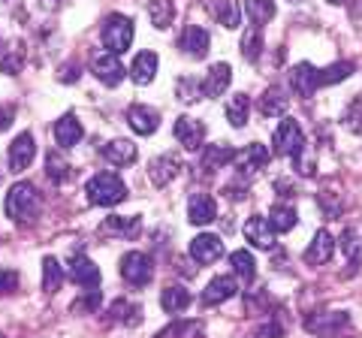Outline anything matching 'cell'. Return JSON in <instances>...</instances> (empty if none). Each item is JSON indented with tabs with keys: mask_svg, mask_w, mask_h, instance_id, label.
Returning a JSON list of instances; mask_svg holds the SVG:
<instances>
[{
	"mask_svg": "<svg viewBox=\"0 0 362 338\" xmlns=\"http://www.w3.org/2000/svg\"><path fill=\"white\" fill-rule=\"evenodd\" d=\"M239 49L247 61H257L259 58V49H263V37H259V28H247L242 33V42H239Z\"/></svg>",
	"mask_w": 362,
	"mask_h": 338,
	"instance_id": "38",
	"label": "cell"
},
{
	"mask_svg": "<svg viewBox=\"0 0 362 338\" xmlns=\"http://www.w3.org/2000/svg\"><path fill=\"white\" fill-rule=\"evenodd\" d=\"M344 323H347L344 314H320V317H311V320H308V330L317 332V335H326V338H329L335 330H341Z\"/></svg>",
	"mask_w": 362,
	"mask_h": 338,
	"instance_id": "35",
	"label": "cell"
},
{
	"mask_svg": "<svg viewBox=\"0 0 362 338\" xmlns=\"http://www.w3.org/2000/svg\"><path fill=\"white\" fill-rule=\"evenodd\" d=\"M233 296H235V278H230V275H218V278H211V281H209L206 293H202V302H206V305H221V302L233 299Z\"/></svg>",
	"mask_w": 362,
	"mask_h": 338,
	"instance_id": "17",
	"label": "cell"
},
{
	"mask_svg": "<svg viewBox=\"0 0 362 338\" xmlns=\"http://www.w3.org/2000/svg\"><path fill=\"white\" fill-rule=\"evenodd\" d=\"M139 305H130L127 299H118L115 305H112V320H124V323H136L139 320Z\"/></svg>",
	"mask_w": 362,
	"mask_h": 338,
	"instance_id": "42",
	"label": "cell"
},
{
	"mask_svg": "<svg viewBox=\"0 0 362 338\" xmlns=\"http://www.w3.org/2000/svg\"><path fill=\"white\" fill-rule=\"evenodd\" d=\"M4 209H6V215L13 221H33L40 215V209H42V197L30 182H18V185L9 187Z\"/></svg>",
	"mask_w": 362,
	"mask_h": 338,
	"instance_id": "1",
	"label": "cell"
},
{
	"mask_svg": "<svg viewBox=\"0 0 362 338\" xmlns=\"http://www.w3.org/2000/svg\"><path fill=\"white\" fill-rule=\"evenodd\" d=\"M245 239L251 242L254 247H263V251H272V247H275V230H272L269 218H263V215L247 218V223H245Z\"/></svg>",
	"mask_w": 362,
	"mask_h": 338,
	"instance_id": "10",
	"label": "cell"
},
{
	"mask_svg": "<svg viewBox=\"0 0 362 338\" xmlns=\"http://www.w3.org/2000/svg\"><path fill=\"white\" fill-rule=\"evenodd\" d=\"M332 254H335V239H332V233L329 230H320L311 239L308 245V251H305V263L308 266H323V263H329L332 260Z\"/></svg>",
	"mask_w": 362,
	"mask_h": 338,
	"instance_id": "13",
	"label": "cell"
},
{
	"mask_svg": "<svg viewBox=\"0 0 362 338\" xmlns=\"http://www.w3.org/2000/svg\"><path fill=\"white\" fill-rule=\"evenodd\" d=\"M233 161H235V151L230 145H209L206 154H202V169H206V173H214V169H223Z\"/></svg>",
	"mask_w": 362,
	"mask_h": 338,
	"instance_id": "24",
	"label": "cell"
},
{
	"mask_svg": "<svg viewBox=\"0 0 362 338\" xmlns=\"http://www.w3.org/2000/svg\"><path fill=\"white\" fill-rule=\"evenodd\" d=\"M100 305V290H88L82 299L73 302V311H97Z\"/></svg>",
	"mask_w": 362,
	"mask_h": 338,
	"instance_id": "46",
	"label": "cell"
},
{
	"mask_svg": "<svg viewBox=\"0 0 362 338\" xmlns=\"http://www.w3.org/2000/svg\"><path fill=\"white\" fill-rule=\"evenodd\" d=\"M211 13L218 16L223 28H239V21H242V9L235 0H211Z\"/></svg>",
	"mask_w": 362,
	"mask_h": 338,
	"instance_id": "26",
	"label": "cell"
},
{
	"mask_svg": "<svg viewBox=\"0 0 362 338\" xmlns=\"http://www.w3.org/2000/svg\"><path fill=\"white\" fill-rule=\"evenodd\" d=\"M64 284V272H61V266L54 257H45L42 260V290L45 293H58Z\"/></svg>",
	"mask_w": 362,
	"mask_h": 338,
	"instance_id": "36",
	"label": "cell"
},
{
	"mask_svg": "<svg viewBox=\"0 0 362 338\" xmlns=\"http://www.w3.org/2000/svg\"><path fill=\"white\" fill-rule=\"evenodd\" d=\"M269 148L263 142H251V145H245L242 151H235V169L245 175H254L257 169H263L269 163Z\"/></svg>",
	"mask_w": 362,
	"mask_h": 338,
	"instance_id": "9",
	"label": "cell"
},
{
	"mask_svg": "<svg viewBox=\"0 0 362 338\" xmlns=\"http://www.w3.org/2000/svg\"><path fill=\"white\" fill-rule=\"evenodd\" d=\"M175 173H178V157L175 154H160V157H154V161L148 163V178L157 187L173 182Z\"/></svg>",
	"mask_w": 362,
	"mask_h": 338,
	"instance_id": "18",
	"label": "cell"
},
{
	"mask_svg": "<svg viewBox=\"0 0 362 338\" xmlns=\"http://www.w3.org/2000/svg\"><path fill=\"white\" fill-rule=\"evenodd\" d=\"M160 305L169 314H178V311H185L190 305V293L185 287H166L163 296H160Z\"/></svg>",
	"mask_w": 362,
	"mask_h": 338,
	"instance_id": "34",
	"label": "cell"
},
{
	"mask_svg": "<svg viewBox=\"0 0 362 338\" xmlns=\"http://www.w3.org/2000/svg\"><path fill=\"white\" fill-rule=\"evenodd\" d=\"M85 190H88V199L94 202V206H115V202H121L124 197H127V187H124V182L115 173L94 175Z\"/></svg>",
	"mask_w": 362,
	"mask_h": 338,
	"instance_id": "2",
	"label": "cell"
},
{
	"mask_svg": "<svg viewBox=\"0 0 362 338\" xmlns=\"http://www.w3.org/2000/svg\"><path fill=\"white\" fill-rule=\"evenodd\" d=\"M190 257H194L197 263H214L223 257V242L218 239V235L211 233H202L197 235L194 242H190Z\"/></svg>",
	"mask_w": 362,
	"mask_h": 338,
	"instance_id": "12",
	"label": "cell"
},
{
	"mask_svg": "<svg viewBox=\"0 0 362 338\" xmlns=\"http://www.w3.org/2000/svg\"><path fill=\"white\" fill-rule=\"evenodd\" d=\"M230 266H233V272L239 275L242 281H251L254 278V272H257V263H254V257H251V251H233L230 254Z\"/></svg>",
	"mask_w": 362,
	"mask_h": 338,
	"instance_id": "37",
	"label": "cell"
},
{
	"mask_svg": "<svg viewBox=\"0 0 362 338\" xmlns=\"http://www.w3.org/2000/svg\"><path fill=\"white\" fill-rule=\"evenodd\" d=\"M230 64H214L209 76H206V82H202V97H221L226 88H230Z\"/></svg>",
	"mask_w": 362,
	"mask_h": 338,
	"instance_id": "20",
	"label": "cell"
},
{
	"mask_svg": "<svg viewBox=\"0 0 362 338\" xmlns=\"http://www.w3.org/2000/svg\"><path fill=\"white\" fill-rule=\"evenodd\" d=\"M157 73V54L154 52H142V54H136V61L130 66V78L136 85H148L151 78Z\"/></svg>",
	"mask_w": 362,
	"mask_h": 338,
	"instance_id": "22",
	"label": "cell"
},
{
	"mask_svg": "<svg viewBox=\"0 0 362 338\" xmlns=\"http://www.w3.org/2000/svg\"><path fill=\"white\" fill-rule=\"evenodd\" d=\"M18 290V272L13 269H0V296H9V293Z\"/></svg>",
	"mask_w": 362,
	"mask_h": 338,
	"instance_id": "45",
	"label": "cell"
},
{
	"mask_svg": "<svg viewBox=\"0 0 362 338\" xmlns=\"http://www.w3.org/2000/svg\"><path fill=\"white\" fill-rule=\"evenodd\" d=\"M350 73H354V64H350V61H338V64H332V66H326V70H320V85L344 82Z\"/></svg>",
	"mask_w": 362,
	"mask_h": 338,
	"instance_id": "39",
	"label": "cell"
},
{
	"mask_svg": "<svg viewBox=\"0 0 362 338\" xmlns=\"http://www.w3.org/2000/svg\"><path fill=\"white\" fill-rule=\"evenodd\" d=\"M85 136L82 124H78L76 115H64L58 124H54V139H58V145H64V148H73V145Z\"/></svg>",
	"mask_w": 362,
	"mask_h": 338,
	"instance_id": "21",
	"label": "cell"
},
{
	"mask_svg": "<svg viewBox=\"0 0 362 338\" xmlns=\"http://www.w3.org/2000/svg\"><path fill=\"white\" fill-rule=\"evenodd\" d=\"M344 127L350 133H362V100H356V103L344 112Z\"/></svg>",
	"mask_w": 362,
	"mask_h": 338,
	"instance_id": "44",
	"label": "cell"
},
{
	"mask_svg": "<svg viewBox=\"0 0 362 338\" xmlns=\"http://www.w3.org/2000/svg\"><path fill=\"white\" fill-rule=\"evenodd\" d=\"M45 175H49L54 185H64V182H70L73 178V169L58 151H52L49 157H45Z\"/></svg>",
	"mask_w": 362,
	"mask_h": 338,
	"instance_id": "32",
	"label": "cell"
},
{
	"mask_svg": "<svg viewBox=\"0 0 362 338\" xmlns=\"http://www.w3.org/2000/svg\"><path fill=\"white\" fill-rule=\"evenodd\" d=\"M148 16H151V25L157 30H166L169 25H173V18H175V4L173 0H151Z\"/></svg>",
	"mask_w": 362,
	"mask_h": 338,
	"instance_id": "28",
	"label": "cell"
},
{
	"mask_svg": "<svg viewBox=\"0 0 362 338\" xmlns=\"http://www.w3.org/2000/svg\"><path fill=\"white\" fill-rule=\"evenodd\" d=\"M121 278L133 287H142L154 278V266H151V257H145L142 251H130L121 257Z\"/></svg>",
	"mask_w": 362,
	"mask_h": 338,
	"instance_id": "4",
	"label": "cell"
},
{
	"mask_svg": "<svg viewBox=\"0 0 362 338\" xmlns=\"http://www.w3.org/2000/svg\"><path fill=\"white\" fill-rule=\"evenodd\" d=\"M90 73H94L106 88L121 85V82H124V76H127V70H124L121 58H118V54H112V52H100L97 58L90 61Z\"/></svg>",
	"mask_w": 362,
	"mask_h": 338,
	"instance_id": "6",
	"label": "cell"
},
{
	"mask_svg": "<svg viewBox=\"0 0 362 338\" xmlns=\"http://www.w3.org/2000/svg\"><path fill=\"white\" fill-rule=\"evenodd\" d=\"M100 40H103V46L106 52L112 54H121L130 49V42H133V21L127 16H109L103 21V30H100Z\"/></svg>",
	"mask_w": 362,
	"mask_h": 338,
	"instance_id": "3",
	"label": "cell"
},
{
	"mask_svg": "<svg viewBox=\"0 0 362 338\" xmlns=\"http://www.w3.org/2000/svg\"><path fill=\"white\" fill-rule=\"evenodd\" d=\"M329 4H341V0H329Z\"/></svg>",
	"mask_w": 362,
	"mask_h": 338,
	"instance_id": "50",
	"label": "cell"
},
{
	"mask_svg": "<svg viewBox=\"0 0 362 338\" xmlns=\"http://www.w3.org/2000/svg\"><path fill=\"white\" fill-rule=\"evenodd\" d=\"M187 215H190V223L206 227V223L218 218V206H214V199L209 194H194L190 197V206H187Z\"/></svg>",
	"mask_w": 362,
	"mask_h": 338,
	"instance_id": "16",
	"label": "cell"
},
{
	"mask_svg": "<svg viewBox=\"0 0 362 338\" xmlns=\"http://www.w3.org/2000/svg\"><path fill=\"white\" fill-rule=\"evenodd\" d=\"M269 223L275 233H290L296 227V211L284 206V202H278V206H272V211H269Z\"/></svg>",
	"mask_w": 362,
	"mask_h": 338,
	"instance_id": "30",
	"label": "cell"
},
{
	"mask_svg": "<svg viewBox=\"0 0 362 338\" xmlns=\"http://www.w3.org/2000/svg\"><path fill=\"white\" fill-rule=\"evenodd\" d=\"M259 112H263L266 118H275V115H284L287 112V97L281 88H269V91L263 94V100H259Z\"/></svg>",
	"mask_w": 362,
	"mask_h": 338,
	"instance_id": "31",
	"label": "cell"
},
{
	"mask_svg": "<svg viewBox=\"0 0 362 338\" xmlns=\"http://www.w3.org/2000/svg\"><path fill=\"white\" fill-rule=\"evenodd\" d=\"M199 97H202V82H194V78H181V82H178V100L190 103V100H199Z\"/></svg>",
	"mask_w": 362,
	"mask_h": 338,
	"instance_id": "43",
	"label": "cell"
},
{
	"mask_svg": "<svg viewBox=\"0 0 362 338\" xmlns=\"http://www.w3.org/2000/svg\"><path fill=\"white\" fill-rule=\"evenodd\" d=\"M13 106H0V133L4 130H9V124H13Z\"/></svg>",
	"mask_w": 362,
	"mask_h": 338,
	"instance_id": "48",
	"label": "cell"
},
{
	"mask_svg": "<svg viewBox=\"0 0 362 338\" xmlns=\"http://www.w3.org/2000/svg\"><path fill=\"white\" fill-rule=\"evenodd\" d=\"M106 227H109L112 233H121V235H136V233H139V218H136V215H130V218L112 215V218L106 221Z\"/></svg>",
	"mask_w": 362,
	"mask_h": 338,
	"instance_id": "41",
	"label": "cell"
},
{
	"mask_svg": "<svg viewBox=\"0 0 362 338\" xmlns=\"http://www.w3.org/2000/svg\"><path fill=\"white\" fill-rule=\"evenodd\" d=\"M25 64V49L18 42H0V70L4 73H18Z\"/></svg>",
	"mask_w": 362,
	"mask_h": 338,
	"instance_id": "27",
	"label": "cell"
},
{
	"mask_svg": "<svg viewBox=\"0 0 362 338\" xmlns=\"http://www.w3.org/2000/svg\"><path fill=\"white\" fill-rule=\"evenodd\" d=\"M290 88H293V94L296 97H314V91L320 88V70H314L311 64H296L290 70Z\"/></svg>",
	"mask_w": 362,
	"mask_h": 338,
	"instance_id": "7",
	"label": "cell"
},
{
	"mask_svg": "<svg viewBox=\"0 0 362 338\" xmlns=\"http://www.w3.org/2000/svg\"><path fill=\"white\" fill-rule=\"evenodd\" d=\"M127 124L133 127V133H139V136H151V133L160 127V115H157V109H151V106L136 103L127 112Z\"/></svg>",
	"mask_w": 362,
	"mask_h": 338,
	"instance_id": "11",
	"label": "cell"
},
{
	"mask_svg": "<svg viewBox=\"0 0 362 338\" xmlns=\"http://www.w3.org/2000/svg\"><path fill=\"white\" fill-rule=\"evenodd\" d=\"M251 338H281V326L278 323H266V326H259Z\"/></svg>",
	"mask_w": 362,
	"mask_h": 338,
	"instance_id": "47",
	"label": "cell"
},
{
	"mask_svg": "<svg viewBox=\"0 0 362 338\" xmlns=\"http://www.w3.org/2000/svg\"><path fill=\"white\" fill-rule=\"evenodd\" d=\"M33 154H37L33 136H30V133H21V136H16L13 145H9V169H13V173L28 169L33 163Z\"/></svg>",
	"mask_w": 362,
	"mask_h": 338,
	"instance_id": "14",
	"label": "cell"
},
{
	"mask_svg": "<svg viewBox=\"0 0 362 338\" xmlns=\"http://www.w3.org/2000/svg\"><path fill=\"white\" fill-rule=\"evenodd\" d=\"M70 278L82 287H97L100 284V269L90 263L85 254H76L70 260Z\"/></svg>",
	"mask_w": 362,
	"mask_h": 338,
	"instance_id": "19",
	"label": "cell"
},
{
	"mask_svg": "<svg viewBox=\"0 0 362 338\" xmlns=\"http://www.w3.org/2000/svg\"><path fill=\"white\" fill-rule=\"evenodd\" d=\"M70 78L76 82V78H78V70H76V66H73V70H70V66H64V70H61V82H70Z\"/></svg>",
	"mask_w": 362,
	"mask_h": 338,
	"instance_id": "49",
	"label": "cell"
},
{
	"mask_svg": "<svg viewBox=\"0 0 362 338\" xmlns=\"http://www.w3.org/2000/svg\"><path fill=\"white\" fill-rule=\"evenodd\" d=\"M173 133H175V139L185 145V148H190V151L202 148V142H206V124L197 121V118H187V115H181L175 121Z\"/></svg>",
	"mask_w": 362,
	"mask_h": 338,
	"instance_id": "8",
	"label": "cell"
},
{
	"mask_svg": "<svg viewBox=\"0 0 362 338\" xmlns=\"http://www.w3.org/2000/svg\"><path fill=\"white\" fill-rule=\"evenodd\" d=\"M275 151L281 157H296L302 148H305V136H302V127H299V121H293V118H284L281 121V127L275 130Z\"/></svg>",
	"mask_w": 362,
	"mask_h": 338,
	"instance_id": "5",
	"label": "cell"
},
{
	"mask_svg": "<svg viewBox=\"0 0 362 338\" xmlns=\"http://www.w3.org/2000/svg\"><path fill=\"white\" fill-rule=\"evenodd\" d=\"M247 115H251V97L247 94L230 97V103H226V121H230L233 127H245Z\"/></svg>",
	"mask_w": 362,
	"mask_h": 338,
	"instance_id": "25",
	"label": "cell"
},
{
	"mask_svg": "<svg viewBox=\"0 0 362 338\" xmlns=\"http://www.w3.org/2000/svg\"><path fill=\"white\" fill-rule=\"evenodd\" d=\"M209 30H202L197 25H190L185 28V33H181V40H178V49L190 54V58H206V52H209Z\"/></svg>",
	"mask_w": 362,
	"mask_h": 338,
	"instance_id": "15",
	"label": "cell"
},
{
	"mask_svg": "<svg viewBox=\"0 0 362 338\" xmlns=\"http://www.w3.org/2000/svg\"><path fill=\"white\" fill-rule=\"evenodd\" d=\"M199 335H202L199 320H178V323H169L166 330L157 332V338H199Z\"/></svg>",
	"mask_w": 362,
	"mask_h": 338,
	"instance_id": "33",
	"label": "cell"
},
{
	"mask_svg": "<svg viewBox=\"0 0 362 338\" xmlns=\"http://www.w3.org/2000/svg\"><path fill=\"white\" fill-rule=\"evenodd\" d=\"M245 13L254 21V28L275 18V0H245Z\"/></svg>",
	"mask_w": 362,
	"mask_h": 338,
	"instance_id": "29",
	"label": "cell"
},
{
	"mask_svg": "<svg viewBox=\"0 0 362 338\" xmlns=\"http://www.w3.org/2000/svg\"><path fill=\"white\" fill-rule=\"evenodd\" d=\"M338 247L344 251L347 260H354V263L362 260V239H359L354 230H344V233H341V239H338Z\"/></svg>",
	"mask_w": 362,
	"mask_h": 338,
	"instance_id": "40",
	"label": "cell"
},
{
	"mask_svg": "<svg viewBox=\"0 0 362 338\" xmlns=\"http://www.w3.org/2000/svg\"><path fill=\"white\" fill-rule=\"evenodd\" d=\"M103 154H106V161L112 166H130L136 161V145L130 139H115V142L106 145Z\"/></svg>",
	"mask_w": 362,
	"mask_h": 338,
	"instance_id": "23",
	"label": "cell"
}]
</instances>
